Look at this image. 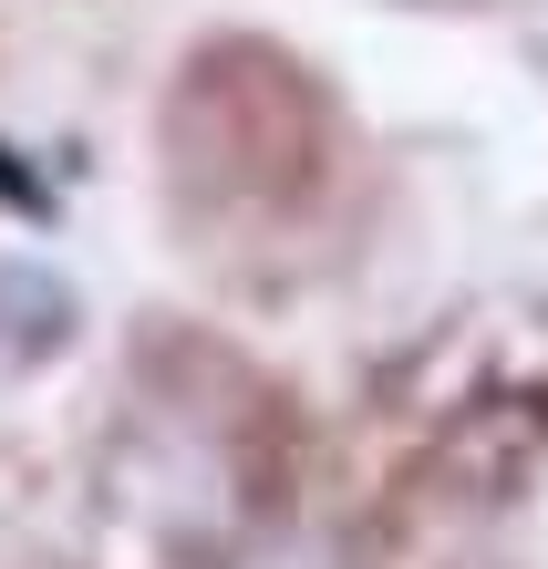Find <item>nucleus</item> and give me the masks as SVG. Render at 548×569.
<instances>
[{
  "label": "nucleus",
  "mask_w": 548,
  "mask_h": 569,
  "mask_svg": "<svg viewBox=\"0 0 548 569\" xmlns=\"http://www.w3.org/2000/svg\"><path fill=\"white\" fill-rule=\"evenodd\" d=\"M62 342H73V290L42 259H0V393L21 373H42Z\"/></svg>",
  "instance_id": "nucleus-1"
}]
</instances>
